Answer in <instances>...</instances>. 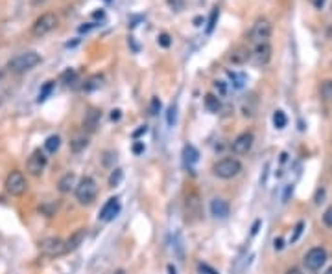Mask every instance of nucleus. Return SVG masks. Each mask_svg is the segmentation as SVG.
I'll return each instance as SVG.
<instances>
[{
    "label": "nucleus",
    "instance_id": "obj_1",
    "mask_svg": "<svg viewBox=\"0 0 332 274\" xmlns=\"http://www.w3.org/2000/svg\"><path fill=\"white\" fill-rule=\"evenodd\" d=\"M183 215H184V223L186 225H196L199 223L203 217V206H201V197L196 190H190V192L184 195L183 201Z\"/></svg>",
    "mask_w": 332,
    "mask_h": 274
},
{
    "label": "nucleus",
    "instance_id": "obj_2",
    "mask_svg": "<svg viewBox=\"0 0 332 274\" xmlns=\"http://www.w3.org/2000/svg\"><path fill=\"white\" fill-rule=\"evenodd\" d=\"M242 169H244L242 162H240L238 158H232V156H225V158H221V160H218L216 164L212 166L214 177L223 179V181H229V179L238 177L242 173Z\"/></svg>",
    "mask_w": 332,
    "mask_h": 274
},
{
    "label": "nucleus",
    "instance_id": "obj_3",
    "mask_svg": "<svg viewBox=\"0 0 332 274\" xmlns=\"http://www.w3.org/2000/svg\"><path fill=\"white\" fill-rule=\"evenodd\" d=\"M74 195H76V201L83 204V206L92 204L94 199H96V195H98V184H96V181L92 177L87 175V177H83L82 181L76 184Z\"/></svg>",
    "mask_w": 332,
    "mask_h": 274
},
{
    "label": "nucleus",
    "instance_id": "obj_4",
    "mask_svg": "<svg viewBox=\"0 0 332 274\" xmlns=\"http://www.w3.org/2000/svg\"><path fill=\"white\" fill-rule=\"evenodd\" d=\"M39 63H41V55L33 52V50H28V52L15 55L8 63V68L13 74H24L28 70H32V68H35Z\"/></svg>",
    "mask_w": 332,
    "mask_h": 274
},
{
    "label": "nucleus",
    "instance_id": "obj_5",
    "mask_svg": "<svg viewBox=\"0 0 332 274\" xmlns=\"http://www.w3.org/2000/svg\"><path fill=\"white\" fill-rule=\"evenodd\" d=\"M4 188H6V192L9 195H13V197H20V195H24L28 190V183H26V177L22 171H11V173L6 177V183H4Z\"/></svg>",
    "mask_w": 332,
    "mask_h": 274
},
{
    "label": "nucleus",
    "instance_id": "obj_6",
    "mask_svg": "<svg viewBox=\"0 0 332 274\" xmlns=\"http://www.w3.org/2000/svg\"><path fill=\"white\" fill-rule=\"evenodd\" d=\"M57 15L55 13H43L41 17L37 18L35 22L32 24V33L35 37H45L48 35L50 31H54L55 28H57Z\"/></svg>",
    "mask_w": 332,
    "mask_h": 274
},
{
    "label": "nucleus",
    "instance_id": "obj_7",
    "mask_svg": "<svg viewBox=\"0 0 332 274\" xmlns=\"http://www.w3.org/2000/svg\"><path fill=\"white\" fill-rule=\"evenodd\" d=\"M303 263H304V267H306V271H312V273L319 271V269L327 263V250L323 247L310 248V250L304 254Z\"/></svg>",
    "mask_w": 332,
    "mask_h": 274
},
{
    "label": "nucleus",
    "instance_id": "obj_8",
    "mask_svg": "<svg viewBox=\"0 0 332 274\" xmlns=\"http://www.w3.org/2000/svg\"><path fill=\"white\" fill-rule=\"evenodd\" d=\"M249 37L255 45H262V43H267L269 37H271V22L267 18H258L257 22L253 24L251 31H249Z\"/></svg>",
    "mask_w": 332,
    "mask_h": 274
},
{
    "label": "nucleus",
    "instance_id": "obj_9",
    "mask_svg": "<svg viewBox=\"0 0 332 274\" xmlns=\"http://www.w3.org/2000/svg\"><path fill=\"white\" fill-rule=\"evenodd\" d=\"M39 248H41V252L48 258H57V256L66 254V252H65V241L61 238H55V236L43 239L41 245H39Z\"/></svg>",
    "mask_w": 332,
    "mask_h": 274
},
{
    "label": "nucleus",
    "instance_id": "obj_10",
    "mask_svg": "<svg viewBox=\"0 0 332 274\" xmlns=\"http://www.w3.org/2000/svg\"><path fill=\"white\" fill-rule=\"evenodd\" d=\"M46 162H48V158H46L45 153H43L41 149H35V151L30 155V158H28V162H26L28 173L32 175V177H39V175L45 171Z\"/></svg>",
    "mask_w": 332,
    "mask_h": 274
},
{
    "label": "nucleus",
    "instance_id": "obj_11",
    "mask_svg": "<svg viewBox=\"0 0 332 274\" xmlns=\"http://www.w3.org/2000/svg\"><path fill=\"white\" fill-rule=\"evenodd\" d=\"M253 142H255L253 133L246 131V133H240L238 137L232 140L231 149H232L234 155H248L249 151H251V147H253Z\"/></svg>",
    "mask_w": 332,
    "mask_h": 274
},
{
    "label": "nucleus",
    "instance_id": "obj_12",
    "mask_svg": "<svg viewBox=\"0 0 332 274\" xmlns=\"http://www.w3.org/2000/svg\"><path fill=\"white\" fill-rule=\"evenodd\" d=\"M118 213H120V199L118 197H111V199H107V202L101 206L98 219L103 221V223H109V221L115 219Z\"/></svg>",
    "mask_w": 332,
    "mask_h": 274
},
{
    "label": "nucleus",
    "instance_id": "obj_13",
    "mask_svg": "<svg viewBox=\"0 0 332 274\" xmlns=\"http://www.w3.org/2000/svg\"><path fill=\"white\" fill-rule=\"evenodd\" d=\"M100 120H101V110L100 109H87L85 112V116H83V131H87V133H94L98 125H100Z\"/></svg>",
    "mask_w": 332,
    "mask_h": 274
},
{
    "label": "nucleus",
    "instance_id": "obj_14",
    "mask_svg": "<svg viewBox=\"0 0 332 274\" xmlns=\"http://www.w3.org/2000/svg\"><path fill=\"white\" fill-rule=\"evenodd\" d=\"M251 57L257 64H267L271 59V46L269 43H262V45H255V50L251 52Z\"/></svg>",
    "mask_w": 332,
    "mask_h": 274
},
{
    "label": "nucleus",
    "instance_id": "obj_15",
    "mask_svg": "<svg viewBox=\"0 0 332 274\" xmlns=\"http://www.w3.org/2000/svg\"><path fill=\"white\" fill-rule=\"evenodd\" d=\"M229 202L221 197H216L211 201V215L216 217V219H225L229 215Z\"/></svg>",
    "mask_w": 332,
    "mask_h": 274
},
{
    "label": "nucleus",
    "instance_id": "obj_16",
    "mask_svg": "<svg viewBox=\"0 0 332 274\" xmlns=\"http://www.w3.org/2000/svg\"><path fill=\"white\" fill-rule=\"evenodd\" d=\"M85 236H87V232L85 228H78L76 232H72L68 239L65 241V252H74L76 248H80L83 245V241H85Z\"/></svg>",
    "mask_w": 332,
    "mask_h": 274
},
{
    "label": "nucleus",
    "instance_id": "obj_17",
    "mask_svg": "<svg viewBox=\"0 0 332 274\" xmlns=\"http://www.w3.org/2000/svg\"><path fill=\"white\" fill-rule=\"evenodd\" d=\"M76 188V175L74 173H65L61 179H59V183H57V190L59 193H70Z\"/></svg>",
    "mask_w": 332,
    "mask_h": 274
},
{
    "label": "nucleus",
    "instance_id": "obj_18",
    "mask_svg": "<svg viewBox=\"0 0 332 274\" xmlns=\"http://www.w3.org/2000/svg\"><path fill=\"white\" fill-rule=\"evenodd\" d=\"M101 85H103V76L101 74H92L91 77H87L85 83H83L82 91L83 92H94L101 89Z\"/></svg>",
    "mask_w": 332,
    "mask_h": 274
},
{
    "label": "nucleus",
    "instance_id": "obj_19",
    "mask_svg": "<svg viewBox=\"0 0 332 274\" xmlns=\"http://www.w3.org/2000/svg\"><path fill=\"white\" fill-rule=\"evenodd\" d=\"M249 57H251V52H249L246 46H238V48H234V50L231 52V55H229L231 63H234V64L246 63Z\"/></svg>",
    "mask_w": 332,
    "mask_h": 274
},
{
    "label": "nucleus",
    "instance_id": "obj_20",
    "mask_svg": "<svg viewBox=\"0 0 332 274\" xmlns=\"http://www.w3.org/2000/svg\"><path fill=\"white\" fill-rule=\"evenodd\" d=\"M87 146H89V137L85 133H78L70 140V149H72L74 153H82Z\"/></svg>",
    "mask_w": 332,
    "mask_h": 274
},
{
    "label": "nucleus",
    "instance_id": "obj_21",
    "mask_svg": "<svg viewBox=\"0 0 332 274\" xmlns=\"http://www.w3.org/2000/svg\"><path fill=\"white\" fill-rule=\"evenodd\" d=\"M198 158H199V153H198V149H196V147L194 146H184L183 147V160L188 167L196 164V162H198Z\"/></svg>",
    "mask_w": 332,
    "mask_h": 274
},
{
    "label": "nucleus",
    "instance_id": "obj_22",
    "mask_svg": "<svg viewBox=\"0 0 332 274\" xmlns=\"http://www.w3.org/2000/svg\"><path fill=\"white\" fill-rule=\"evenodd\" d=\"M205 107H207L209 112H218L221 107V103L214 94H207V96H205Z\"/></svg>",
    "mask_w": 332,
    "mask_h": 274
},
{
    "label": "nucleus",
    "instance_id": "obj_23",
    "mask_svg": "<svg viewBox=\"0 0 332 274\" xmlns=\"http://www.w3.org/2000/svg\"><path fill=\"white\" fill-rule=\"evenodd\" d=\"M59 146H61V138L57 137V135H52V137L46 138V142H45L46 153H55V151L59 149Z\"/></svg>",
    "mask_w": 332,
    "mask_h": 274
},
{
    "label": "nucleus",
    "instance_id": "obj_24",
    "mask_svg": "<svg viewBox=\"0 0 332 274\" xmlns=\"http://www.w3.org/2000/svg\"><path fill=\"white\" fill-rule=\"evenodd\" d=\"M319 92L325 101H332V79H325L319 87Z\"/></svg>",
    "mask_w": 332,
    "mask_h": 274
},
{
    "label": "nucleus",
    "instance_id": "obj_25",
    "mask_svg": "<svg viewBox=\"0 0 332 274\" xmlns=\"http://www.w3.org/2000/svg\"><path fill=\"white\" fill-rule=\"evenodd\" d=\"M122 179H124V171H122L120 167L113 169V171H111V175H109V186H111V188L118 186V184L122 183Z\"/></svg>",
    "mask_w": 332,
    "mask_h": 274
},
{
    "label": "nucleus",
    "instance_id": "obj_26",
    "mask_svg": "<svg viewBox=\"0 0 332 274\" xmlns=\"http://www.w3.org/2000/svg\"><path fill=\"white\" fill-rule=\"evenodd\" d=\"M286 123H288V118H286V114L282 110H275V114H273V125L277 129H284Z\"/></svg>",
    "mask_w": 332,
    "mask_h": 274
},
{
    "label": "nucleus",
    "instance_id": "obj_27",
    "mask_svg": "<svg viewBox=\"0 0 332 274\" xmlns=\"http://www.w3.org/2000/svg\"><path fill=\"white\" fill-rule=\"evenodd\" d=\"M55 210H57V202H54V201H46L41 204V212L45 213L46 217H52L55 213Z\"/></svg>",
    "mask_w": 332,
    "mask_h": 274
},
{
    "label": "nucleus",
    "instance_id": "obj_28",
    "mask_svg": "<svg viewBox=\"0 0 332 274\" xmlns=\"http://www.w3.org/2000/svg\"><path fill=\"white\" fill-rule=\"evenodd\" d=\"M76 77H78V74H76V70H72V68H68V70H65L63 76H61V81H63L65 85H72V83L76 81Z\"/></svg>",
    "mask_w": 332,
    "mask_h": 274
},
{
    "label": "nucleus",
    "instance_id": "obj_29",
    "mask_svg": "<svg viewBox=\"0 0 332 274\" xmlns=\"http://www.w3.org/2000/svg\"><path fill=\"white\" fill-rule=\"evenodd\" d=\"M52 89H54V81L45 83V87H43V89H41V92H39V101H45L46 98H48V94L52 92Z\"/></svg>",
    "mask_w": 332,
    "mask_h": 274
},
{
    "label": "nucleus",
    "instance_id": "obj_30",
    "mask_svg": "<svg viewBox=\"0 0 332 274\" xmlns=\"http://www.w3.org/2000/svg\"><path fill=\"white\" fill-rule=\"evenodd\" d=\"M303 230H304V223H303V221H299V223L295 225V228H294V236L290 238V243H295L297 239L301 238V234H303Z\"/></svg>",
    "mask_w": 332,
    "mask_h": 274
},
{
    "label": "nucleus",
    "instance_id": "obj_31",
    "mask_svg": "<svg viewBox=\"0 0 332 274\" xmlns=\"http://www.w3.org/2000/svg\"><path fill=\"white\" fill-rule=\"evenodd\" d=\"M175 112H177L175 105H172V107L168 109V112H166V122H168V125H170V127L175 123Z\"/></svg>",
    "mask_w": 332,
    "mask_h": 274
},
{
    "label": "nucleus",
    "instance_id": "obj_32",
    "mask_svg": "<svg viewBox=\"0 0 332 274\" xmlns=\"http://www.w3.org/2000/svg\"><path fill=\"white\" fill-rule=\"evenodd\" d=\"M323 225L329 227V228H332V206L331 208H327L325 213H323Z\"/></svg>",
    "mask_w": 332,
    "mask_h": 274
},
{
    "label": "nucleus",
    "instance_id": "obj_33",
    "mask_svg": "<svg viewBox=\"0 0 332 274\" xmlns=\"http://www.w3.org/2000/svg\"><path fill=\"white\" fill-rule=\"evenodd\" d=\"M216 18H218V9H212L211 18H209V26H207V31H209V33H211L212 30H214V24H216Z\"/></svg>",
    "mask_w": 332,
    "mask_h": 274
},
{
    "label": "nucleus",
    "instance_id": "obj_34",
    "mask_svg": "<svg viewBox=\"0 0 332 274\" xmlns=\"http://www.w3.org/2000/svg\"><path fill=\"white\" fill-rule=\"evenodd\" d=\"M159 45L163 46V48H168V46L172 45L170 35H168V33H161V35H159Z\"/></svg>",
    "mask_w": 332,
    "mask_h": 274
},
{
    "label": "nucleus",
    "instance_id": "obj_35",
    "mask_svg": "<svg viewBox=\"0 0 332 274\" xmlns=\"http://www.w3.org/2000/svg\"><path fill=\"white\" fill-rule=\"evenodd\" d=\"M214 89L218 91L220 96H225V94H227V85H225V81H214Z\"/></svg>",
    "mask_w": 332,
    "mask_h": 274
},
{
    "label": "nucleus",
    "instance_id": "obj_36",
    "mask_svg": "<svg viewBox=\"0 0 332 274\" xmlns=\"http://www.w3.org/2000/svg\"><path fill=\"white\" fill-rule=\"evenodd\" d=\"M159 110H161V101H159V98H153L151 105H149V114H157Z\"/></svg>",
    "mask_w": 332,
    "mask_h": 274
},
{
    "label": "nucleus",
    "instance_id": "obj_37",
    "mask_svg": "<svg viewBox=\"0 0 332 274\" xmlns=\"http://www.w3.org/2000/svg\"><path fill=\"white\" fill-rule=\"evenodd\" d=\"M116 160V153H113V151H105L103 153V166H111V160Z\"/></svg>",
    "mask_w": 332,
    "mask_h": 274
},
{
    "label": "nucleus",
    "instance_id": "obj_38",
    "mask_svg": "<svg viewBox=\"0 0 332 274\" xmlns=\"http://www.w3.org/2000/svg\"><path fill=\"white\" fill-rule=\"evenodd\" d=\"M168 4L175 9V11H181L184 8V0H168Z\"/></svg>",
    "mask_w": 332,
    "mask_h": 274
},
{
    "label": "nucleus",
    "instance_id": "obj_39",
    "mask_svg": "<svg viewBox=\"0 0 332 274\" xmlns=\"http://www.w3.org/2000/svg\"><path fill=\"white\" fill-rule=\"evenodd\" d=\"M133 153H135V155L144 153V142H135V146H133Z\"/></svg>",
    "mask_w": 332,
    "mask_h": 274
},
{
    "label": "nucleus",
    "instance_id": "obj_40",
    "mask_svg": "<svg viewBox=\"0 0 332 274\" xmlns=\"http://www.w3.org/2000/svg\"><path fill=\"white\" fill-rule=\"evenodd\" d=\"M146 131H148V127L146 125H142V127L137 129V131L133 133V138H138V137H142V135H146Z\"/></svg>",
    "mask_w": 332,
    "mask_h": 274
},
{
    "label": "nucleus",
    "instance_id": "obj_41",
    "mask_svg": "<svg viewBox=\"0 0 332 274\" xmlns=\"http://www.w3.org/2000/svg\"><path fill=\"white\" fill-rule=\"evenodd\" d=\"M120 116H122V114H120V110H118V109L111 110V120H113V122H118Z\"/></svg>",
    "mask_w": 332,
    "mask_h": 274
},
{
    "label": "nucleus",
    "instance_id": "obj_42",
    "mask_svg": "<svg viewBox=\"0 0 332 274\" xmlns=\"http://www.w3.org/2000/svg\"><path fill=\"white\" fill-rule=\"evenodd\" d=\"M284 274H303V271H301L299 267H290V269H288Z\"/></svg>",
    "mask_w": 332,
    "mask_h": 274
},
{
    "label": "nucleus",
    "instance_id": "obj_43",
    "mask_svg": "<svg viewBox=\"0 0 332 274\" xmlns=\"http://www.w3.org/2000/svg\"><path fill=\"white\" fill-rule=\"evenodd\" d=\"M199 267H201V271H205V273H209V274H220L218 271H214V269H211L209 265H203V263H201Z\"/></svg>",
    "mask_w": 332,
    "mask_h": 274
},
{
    "label": "nucleus",
    "instance_id": "obj_44",
    "mask_svg": "<svg viewBox=\"0 0 332 274\" xmlns=\"http://www.w3.org/2000/svg\"><path fill=\"white\" fill-rule=\"evenodd\" d=\"M282 247H284V245H282V239H281V238L275 239V250H281Z\"/></svg>",
    "mask_w": 332,
    "mask_h": 274
},
{
    "label": "nucleus",
    "instance_id": "obj_45",
    "mask_svg": "<svg viewBox=\"0 0 332 274\" xmlns=\"http://www.w3.org/2000/svg\"><path fill=\"white\" fill-rule=\"evenodd\" d=\"M312 4L315 6V8H321L323 4H325V0H312Z\"/></svg>",
    "mask_w": 332,
    "mask_h": 274
},
{
    "label": "nucleus",
    "instance_id": "obj_46",
    "mask_svg": "<svg viewBox=\"0 0 332 274\" xmlns=\"http://www.w3.org/2000/svg\"><path fill=\"white\" fill-rule=\"evenodd\" d=\"M94 26H96V24H92V22H91L89 26H82V28H80V31H89V30H91V28H94Z\"/></svg>",
    "mask_w": 332,
    "mask_h": 274
},
{
    "label": "nucleus",
    "instance_id": "obj_47",
    "mask_svg": "<svg viewBox=\"0 0 332 274\" xmlns=\"http://www.w3.org/2000/svg\"><path fill=\"white\" fill-rule=\"evenodd\" d=\"M168 274H177V271H175L174 265H168Z\"/></svg>",
    "mask_w": 332,
    "mask_h": 274
},
{
    "label": "nucleus",
    "instance_id": "obj_48",
    "mask_svg": "<svg viewBox=\"0 0 332 274\" xmlns=\"http://www.w3.org/2000/svg\"><path fill=\"white\" fill-rule=\"evenodd\" d=\"M113 274H126V271H124V269H118V271H115Z\"/></svg>",
    "mask_w": 332,
    "mask_h": 274
},
{
    "label": "nucleus",
    "instance_id": "obj_49",
    "mask_svg": "<svg viewBox=\"0 0 332 274\" xmlns=\"http://www.w3.org/2000/svg\"><path fill=\"white\" fill-rule=\"evenodd\" d=\"M327 274H332V267L329 269V271H327Z\"/></svg>",
    "mask_w": 332,
    "mask_h": 274
},
{
    "label": "nucleus",
    "instance_id": "obj_50",
    "mask_svg": "<svg viewBox=\"0 0 332 274\" xmlns=\"http://www.w3.org/2000/svg\"><path fill=\"white\" fill-rule=\"evenodd\" d=\"M105 2H111V0H105Z\"/></svg>",
    "mask_w": 332,
    "mask_h": 274
},
{
    "label": "nucleus",
    "instance_id": "obj_51",
    "mask_svg": "<svg viewBox=\"0 0 332 274\" xmlns=\"http://www.w3.org/2000/svg\"><path fill=\"white\" fill-rule=\"evenodd\" d=\"M331 169H332V167H331Z\"/></svg>",
    "mask_w": 332,
    "mask_h": 274
}]
</instances>
